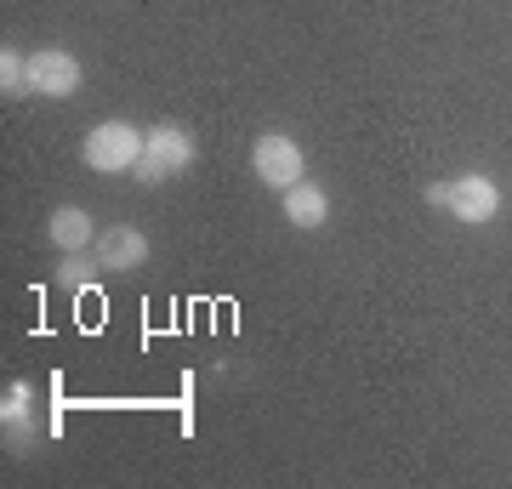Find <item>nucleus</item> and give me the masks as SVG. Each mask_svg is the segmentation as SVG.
<instances>
[{"label": "nucleus", "instance_id": "10", "mask_svg": "<svg viewBox=\"0 0 512 489\" xmlns=\"http://www.w3.org/2000/svg\"><path fill=\"white\" fill-rule=\"evenodd\" d=\"M92 273H103V256L97 251H69V262L57 268V279H63L69 290H86L92 285Z\"/></svg>", "mask_w": 512, "mask_h": 489}, {"label": "nucleus", "instance_id": "4", "mask_svg": "<svg viewBox=\"0 0 512 489\" xmlns=\"http://www.w3.org/2000/svg\"><path fill=\"white\" fill-rule=\"evenodd\" d=\"M194 154H200V148H194V131L171 126V120H165V126H148L143 160H137V182H148V188H154V182H171L177 171L194 165Z\"/></svg>", "mask_w": 512, "mask_h": 489}, {"label": "nucleus", "instance_id": "11", "mask_svg": "<svg viewBox=\"0 0 512 489\" xmlns=\"http://www.w3.org/2000/svg\"><path fill=\"white\" fill-rule=\"evenodd\" d=\"M0 91L6 97H29V57H18L12 46L0 52Z\"/></svg>", "mask_w": 512, "mask_h": 489}, {"label": "nucleus", "instance_id": "8", "mask_svg": "<svg viewBox=\"0 0 512 489\" xmlns=\"http://www.w3.org/2000/svg\"><path fill=\"white\" fill-rule=\"evenodd\" d=\"M46 234H52L57 251H92L97 245V222L86 205H57L52 222H46Z\"/></svg>", "mask_w": 512, "mask_h": 489}, {"label": "nucleus", "instance_id": "7", "mask_svg": "<svg viewBox=\"0 0 512 489\" xmlns=\"http://www.w3.org/2000/svg\"><path fill=\"white\" fill-rule=\"evenodd\" d=\"M279 200H285V222L302 228V234H313V228H325V222H330V194L319 188V182H308V177L291 182Z\"/></svg>", "mask_w": 512, "mask_h": 489}, {"label": "nucleus", "instance_id": "6", "mask_svg": "<svg viewBox=\"0 0 512 489\" xmlns=\"http://www.w3.org/2000/svg\"><path fill=\"white\" fill-rule=\"evenodd\" d=\"M92 251L103 256V268H109V273H131V268H143V262H148V234H143V228H131V222H114V228L97 234Z\"/></svg>", "mask_w": 512, "mask_h": 489}, {"label": "nucleus", "instance_id": "3", "mask_svg": "<svg viewBox=\"0 0 512 489\" xmlns=\"http://www.w3.org/2000/svg\"><path fill=\"white\" fill-rule=\"evenodd\" d=\"M251 171L262 188H274V194H285L291 182L308 177V154H302V143H296L291 131H262L251 143Z\"/></svg>", "mask_w": 512, "mask_h": 489}, {"label": "nucleus", "instance_id": "2", "mask_svg": "<svg viewBox=\"0 0 512 489\" xmlns=\"http://www.w3.org/2000/svg\"><path fill=\"white\" fill-rule=\"evenodd\" d=\"M143 143H148L143 126H131V120H97L86 131V143H80V160L92 165L97 177H120V171H137Z\"/></svg>", "mask_w": 512, "mask_h": 489}, {"label": "nucleus", "instance_id": "1", "mask_svg": "<svg viewBox=\"0 0 512 489\" xmlns=\"http://www.w3.org/2000/svg\"><path fill=\"white\" fill-rule=\"evenodd\" d=\"M427 205H433V211H450V217L467 222V228H478V222L501 217V188H495V177H484V171H461V177L427 182Z\"/></svg>", "mask_w": 512, "mask_h": 489}, {"label": "nucleus", "instance_id": "5", "mask_svg": "<svg viewBox=\"0 0 512 489\" xmlns=\"http://www.w3.org/2000/svg\"><path fill=\"white\" fill-rule=\"evenodd\" d=\"M80 80H86V69H80V57L69 52V46H40V52H29V97H74L80 91Z\"/></svg>", "mask_w": 512, "mask_h": 489}, {"label": "nucleus", "instance_id": "9", "mask_svg": "<svg viewBox=\"0 0 512 489\" xmlns=\"http://www.w3.org/2000/svg\"><path fill=\"white\" fill-rule=\"evenodd\" d=\"M29 416H35V387H29V381H6V393H0L6 444H29Z\"/></svg>", "mask_w": 512, "mask_h": 489}]
</instances>
